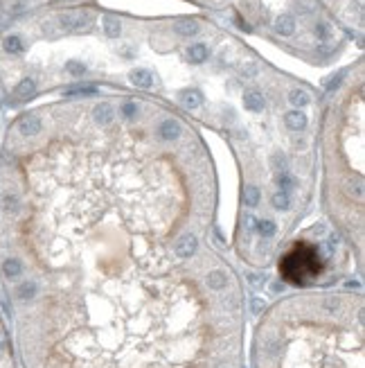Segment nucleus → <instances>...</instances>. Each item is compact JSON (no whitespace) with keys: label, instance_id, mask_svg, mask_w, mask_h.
<instances>
[{"label":"nucleus","instance_id":"nucleus-24","mask_svg":"<svg viewBox=\"0 0 365 368\" xmlns=\"http://www.w3.org/2000/svg\"><path fill=\"white\" fill-rule=\"evenodd\" d=\"M243 199H246V206H248V208H255V206L260 203V190H257L255 185L246 187V194H243Z\"/></svg>","mask_w":365,"mask_h":368},{"label":"nucleus","instance_id":"nucleus-1","mask_svg":"<svg viewBox=\"0 0 365 368\" xmlns=\"http://www.w3.org/2000/svg\"><path fill=\"white\" fill-rule=\"evenodd\" d=\"M298 249L284 258L280 264L282 276L291 280L293 285H307V280L316 273H320V258L316 251H311L307 244H296Z\"/></svg>","mask_w":365,"mask_h":368},{"label":"nucleus","instance_id":"nucleus-7","mask_svg":"<svg viewBox=\"0 0 365 368\" xmlns=\"http://www.w3.org/2000/svg\"><path fill=\"white\" fill-rule=\"evenodd\" d=\"M243 107L248 109V111H253V113L264 111V107H266L264 95H262L260 91H246L243 93Z\"/></svg>","mask_w":365,"mask_h":368},{"label":"nucleus","instance_id":"nucleus-34","mask_svg":"<svg viewBox=\"0 0 365 368\" xmlns=\"http://www.w3.org/2000/svg\"><path fill=\"white\" fill-rule=\"evenodd\" d=\"M246 278H248L253 285H264V276H257V273H248Z\"/></svg>","mask_w":365,"mask_h":368},{"label":"nucleus","instance_id":"nucleus-10","mask_svg":"<svg viewBox=\"0 0 365 368\" xmlns=\"http://www.w3.org/2000/svg\"><path fill=\"white\" fill-rule=\"evenodd\" d=\"M158 134L163 140H176L180 136V124L178 120H174V117H167V120H163V124H160Z\"/></svg>","mask_w":365,"mask_h":368},{"label":"nucleus","instance_id":"nucleus-20","mask_svg":"<svg viewBox=\"0 0 365 368\" xmlns=\"http://www.w3.org/2000/svg\"><path fill=\"white\" fill-rule=\"evenodd\" d=\"M257 233L262 235V237H273V235L277 233V226L275 221H270V219H264V221H257Z\"/></svg>","mask_w":365,"mask_h":368},{"label":"nucleus","instance_id":"nucleus-23","mask_svg":"<svg viewBox=\"0 0 365 368\" xmlns=\"http://www.w3.org/2000/svg\"><path fill=\"white\" fill-rule=\"evenodd\" d=\"M34 294H36V283H23L21 287L16 289V296H18L21 300L34 298Z\"/></svg>","mask_w":365,"mask_h":368},{"label":"nucleus","instance_id":"nucleus-9","mask_svg":"<svg viewBox=\"0 0 365 368\" xmlns=\"http://www.w3.org/2000/svg\"><path fill=\"white\" fill-rule=\"evenodd\" d=\"M34 93H36V81H34L32 77L21 79L16 84V88H14V97H16V100H30Z\"/></svg>","mask_w":365,"mask_h":368},{"label":"nucleus","instance_id":"nucleus-28","mask_svg":"<svg viewBox=\"0 0 365 368\" xmlns=\"http://www.w3.org/2000/svg\"><path fill=\"white\" fill-rule=\"evenodd\" d=\"M2 203H5V210H7V213H16V208H18V199L14 197V194H5Z\"/></svg>","mask_w":365,"mask_h":368},{"label":"nucleus","instance_id":"nucleus-19","mask_svg":"<svg viewBox=\"0 0 365 368\" xmlns=\"http://www.w3.org/2000/svg\"><path fill=\"white\" fill-rule=\"evenodd\" d=\"M270 203H273V208L282 213V210H289V206H291V199H289V194H286V192H282V190H280V192L273 194Z\"/></svg>","mask_w":365,"mask_h":368},{"label":"nucleus","instance_id":"nucleus-32","mask_svg":"<svg viewBox=\"0 0 365 368\" xmlns=\"http://www.w3.org/2000/svg\"><path fill=\"white\" fill-rule=\"evenodd\" d=\"M264 300H262V298H253V300H250V307H253V312H255V314H260V312L262 310H264Z\"/></svg>","mask_w":365,"mask_h":368},{"label":"nucleus","instance_id":"nucleus-17","mask_svg":"<svg viewBox=\"0 0 365 368\" xmlns=\"http://www.w3.org/2000/svg\"><path fill=\"white\" fill-rule=\"evenodd\" d=\"M21 271H23V264H21V260H16V258H9V260L2 262V273H5L7 278H16Z\"/></svg>","mask_w":365,"mask_h":368},{"label":"nucleus","instance_id":"nucleus-16","mask_svg":"<svg viewBox=\"0 0 365 368\" xmlns=\"http://www.w3.org/2000/svg\"><path fill=\"white\" fill-rule=\"evenodd\" d=\"M104 32L106 37H111V38H117L122 34V23L120 18H113V16H106L104 18Z\"/></svg>","mask_w":365,"mask_h":368},{"label":"nucleus","instance_id":"nucleus-3","mask_svg":"<svg viewBox=\"0 0 365 368\" xmlns=\"http://www.w3.org/2000/svg\"><path fill=\"white\" fill-rule=\"evenodd\" d=\"M196 249H199V240H196L192 233H187V235H183V237L176 242L174 253L178 258H183V260H187V258H192L196 253Z\"/></svg>","mask_w":365,"mask_h":368},{"label":"nucleus","instance_id":"nucleus-30","mask_svg":"<svg viewBox=\"0 0 365 368\" xmlns=\"http://www.w3.org/2000/svg\"><path fill=\"white\" fill-rule=\"evenodd\" d=\"M273 167H275V170H280V172H286V158L284 156H273Z\"/></svg>","mask_w":365,"mask_h":368},{"label":"nucleus","instance_id":"nucleus-22","mask_svg":"<svg viewBox=\"0 0 365 368\" xmlns=\"http://www.w3.org/2000/svg\"><path fill=\"white\" fill-rule=\"evenodd\" d=\"M2 45H5V50H7V52H9V54H18V52H23V41L16 37V34H11V37H7Z\"/></svg>","mask_w":365,"mask_h":368},{"label":"nucleus","instance_id":"nucleus-5","mask_svg":"<svg viewBox=\"0 0 365 368\" xmlns=\"http://www.w3.org/2000/svg\"><path fill=\"white\" fill-rule=\"evenodd\" d=\"M93 120H95L97 124H101V127H106V124H111L113 120H115V109H113L108 102H101V104L95 107V111H93Z\"/></svg>","mask_w":365,"mask_h":368},{"label":"nucleus","instance_id":"nucleus-15","mask_svg":"<svg viewBox=\"0 0 365 368\" xmlns=\"http://www.w3.org/2000/svg\"><path fill=\"white\" fill-rule=\"evenodd\" d=\"M289 102H291L293 107L300 111L302 107H307L309 102H311V97H309V93L307 91H302V88H293L291 93H289Z\"/></svg>","mask_w":365,"mask_h":368},{"label":"nucleus","instance_id":"nucleus-29","mask_svg":"<svg viewBox=\"0 0 365 368\" xmlns=\"http://www.w3.org/2000/svg\"><path fill=\"white\" fill-rule=\"evenodd\" d=\"M138 113V104H133V102H127L124 107H122V115H127V117H133Z\"/></svg>","mask_w":365,"mask_h":368},{"label":"nucleus","instance_id":"nucleus-8","mask_svg":"<svg viewBox=\"0 0 365 368\" xmlns=\"http://www.w3.org/2000/svg\"><path fill=\"white\" fill-rule=\"evenodd\" d=\"M129 79H131L133 86H138V88H151V84H154V75L144 68L131 70V73H129Z\"/></svg>","mask_w":365,"mask_h":368},{"label":"nucleus","instance_id":"nucleus-35","mask_svg":"<svg viewBox=\"0 0 365 368\" xmlns=\"http://www.w3.org/2000/svg\"><path fill=\"white\" fill-rule=\"evenodd\" d=\"M2 348H5V334L0 332V352H2Z\"/></svg>","mask_w":365,"mask_h":368},{"label":"nucleus","instance_id":"nucleus-2","mask_svg":"<svg viewBox=\"0 0 365 368\" xmlns=\"http://www.w3.org/2000/svg\"><path fill=\"white\" fill-rule=\"evenodd\" d=\"M59 23L66 27V30H84L93 23V16L88 11H68V14H61Z\"/></svg>","mask_w":365,"mask_h":368},{"label":"nucleus","instance_id":"nucleus-27","mask_svg":"<svg viewBox=\"0 0 365 368\" xmlns=\"http://www.w3.org/2000/svg\"><path fill=\"white\" fill-rule=\"evenodd\" d=\"M97 88L95 86H84V88H70V91H66V95L72 97V95H95Z\"/></svg>","mask_w":365,"mask_h":368},{"label":"nucleus","instance_id":"nucleus-12","mask_svg":"<svg viewBox=\"0 0 365 368\" xmlns=\"http://www.w3.org/2000/svg\"><path fill=\"white\" fill-rule=\"evenodd\" d=\"M284 122H286V127L291 129V131H302V129L307 127V115L302 111H289L284 115Z\"/></svg>","mask_w":365,"mask_h":368},{"label":"nucleus","instance_id":"nucleus-26","mask_svg":"<svg viewBox=\"0 0 365 368\" xmlns=\"http://www.w3.org/2000/svg\"><path fill=\"white\" fill-rule=\"evenodd\" d=\"M66 70H68L70 75L79 77V75H84V73H86V66L81 64V61H68V64H66Z\"/></svg>","mask_w":365,"mask_h":368},{"label":"nucleus","instance_id":"nucleus-25","mask_svg":"<svg viewBox=\"0 0 365 368\" xmlns=\"http://www.w3.org/2000/svg\"><path fill=\"white\" fill-rule=\"evenodd\" d=\"M363 192H365L363 179H356V183H352V185H349V194H352L356 201H363Z\"/></svg>","mask_w":365,"mask_h":368},{"label":"nucleus","instance_id":"nucleus-4","mask_svg":"<svg viewBox=\"0 0 365 368\" xmlns=\"http://www.w3.org/2000/svg\"><path fill=\"white\" fill-rule=\"evenodd\" d=\"M41 117L38 115H25L18 120V131H21L25 138H32V136L41 134Z\"/></svg>","mask_w":365,"mask_h":368},{"label":"nucleus","instance_id":"nucleus-21","mask_svg":"<svg viewBox=\"0 0 365 368\" xmlns=\"http://www.w3.org/2000/svg\"><path fill=\"white\" fill-rule=\"evenodd\" d=\"M277 183H280V190L282 192H291L293 187H296V179H293L289 172H280V176H277Z\"/></svg>","mask_w":365,"mask_h":368},{"label":"nucleus","instance_id":"nucleus-36","mask_svg":"<svg viewBox=\"0 0 365 368\" xmlns=\"http://www.w3.org/2000/svg\"><path fill=\"white\" fill-rule=\"evenodd\" d=\"M219 368H226V366H219Z\"/></svg>","mask_w":365,"mask_h":368},{"label":"nucleus","instance_id":"nucleus-11","mask_svg":"<svg viewBox=\"0 0 365 368\" xmlns=\"http://www.w3.org/2000/svg\"><path fill=\"white\" fill-rule=\"evenodd\" d=\"M275 32L282 34V37H291L296 32V18L291 14H280L275 18Z\"/></svg>","mask_w":365,"mask_h":368},{"label":"nucleus","instance_id":"nucleus-18","mask_svg":"<svg viewBox=\"0 0 365 368\" xmlns=\"http://www.w3.org/2000/svg\"><path fill=\"white\" fill-rule=\"evenodd\" d=\"M207 285L210 289H223L228 285V278L223 271H210L207 273Z\"/></svg>","mask_w":365,"mask_h":368},{"label":"nucleus","instance_id":"nucleus-6","mask_svg":"<svg viewBox=\"0 0 365 368\" xmlns=\"http://www.w3.org/2000/svg\"><path fill=\"white\" fill-rule=\"evenodd\" d=\"M180 104L190 109V111H194L203 104V93L196 91V88H185V91H180Z\"/></svg>","mask_w":365,"mask_h":368},{"label":"nucleus","instance_id":"nucleus-14","mask_svg":"<svg viewBox=\"0 0 365 368\" xmlns=\"http://www.w3.org/2000/svg\"><path fill=\"white\" fill-rule=\"evenodd\" d=\"M187 57H190L194 64H203V61H207V57H210V50H207L205 43H194V45H190V50H187Z\"/></svg>","mask_w":365,"mask_h":368},{"label":"nucleus","instance_id":"nucleus-13","mask_svg":"<svg viewBox=\"0 0 365 368\" xmlns=\"http://www.w3.org/2000/svg\"><path fill=\"white\" fill-rule=\"evenodd\" d=\"M174 30L180 34V37H194L199 32V23L192 21V18H178L174 23Z\"/></svg>","mask_w":365,"mask_h":368},{"label":"nucleus","instance_id":"nucleus-33","mask_svg":"<svg viewBox=\"0 0 365 368\" xmlns=\"http://www.w3.org/2000/svg\"><path fill=\"white\" fill-rule=\"evenodd\" d=\"M316 34H318V37H320V38H323V41H325V38L329 37V27L325 25V23H320V25L316 27Z\"/></svg>","mask_w":365,"mask_h":368},{"label":"nucleus","instance_id":"nucleus-31","mask_svg":"<svg viewBox=\"0 0 365 368\" xmlns=\"http://www.w3.org/2000/svg\"><path fill=\"white\" fill-rule=\"evenodd\" d=\"M343 77H345V73H338V75H333L332 79H329L327 84H325V86H327V91H333V88H336V86L340 84V79H343Z\"/></svg>","mask_w":365,"mask_h":368}]
</instances>
